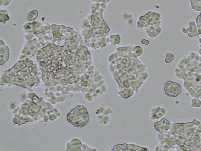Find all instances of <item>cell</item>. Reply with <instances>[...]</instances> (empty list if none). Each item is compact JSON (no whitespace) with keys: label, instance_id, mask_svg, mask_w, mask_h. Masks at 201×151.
Wrapping results in <instances>:
<instances>
[{"label":"cell","instance_id":"cell-2","mask_svg":"<svg viewBox=\"0 0 201 151\" xmlns=\"http://www.w3.org/2000/svg\"><path fill=\"white\" fill-rule=\"evenodd\" d=\"M172 88H173V85H172ZM172 89H173V88H172ZM171 90H173V89H171Z\"/></svg>","mask_w":201,"mask_h":151},{"label":"cell","instance_id":"cell-1","mask_svg":"<svg viewBox=\"0 0 201 151\" xmlns=\"http://www.w3.org/2000/svg\"><path fill=\"white\" fill-rule=\"evenodd\" d=\"M166 114V110L165 108L157 107L153 108L151 112V119L155 120L159 119L162 116Z\"/></svg>","mask_w":201,"mask_h":151}]
</instances>
